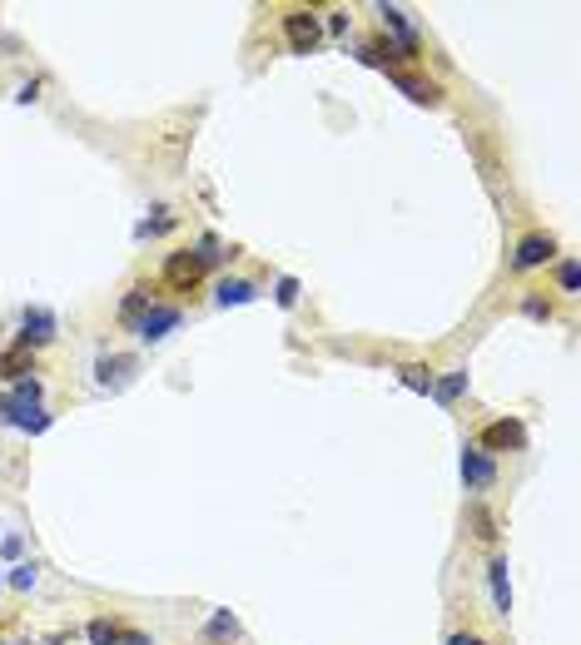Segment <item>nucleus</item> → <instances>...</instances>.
Returning a JSON list of instances; mask_svg holds the SVG:
<instances>
[{
	"instance_id": "f3484780",
	"label": "nucleus",
	"mask_w": 581,
	"mask_h": 645,
	"mask_svg": "<svg viewBox=\"0 0 581 645\" xmlns=\"http://www.w3.org/2000/svg\"><path fill=\"white\" fill-rule=\"evenodd\" d=\"M557 283H562L567 293H577V288H581V268L572 263V258H567V263H557Z\"/></svg>"
},
{
	"instance_id": "f03ea898",
	"label": "nucleus",
	"mask_w": 581,
	"mask_h": 645,
	"mask_svg": "<svg viewBox=\"0 0 581 645\" xmlns=\"http://www.w3.org/2000/svg\"><path fill=\"white\" fill-rule=\"evenodd\" d=\"M135 328H140V338H145V343H159V338H169V333L179 328V308L149 303V313H140V318H135Z\"/></svg>"
},
{
	"instance_id": "6ab92c4d",
	"label": "nucleus",
	"mask_w": 581,
	"mask_h": 645,
	"mask_svg": "<svg viewBox=\"0 0 581 645\" xmlns=\"http://www.w3.org/2000/svg\"><path fill=\"white\" fill-rule=\"evenodd\" d=\"M274 298H279V308H293L298 303V278H279V293Z\"/></svg>"
},
{
	"instance_id": "6e6552de",
	"label": "nucleus",
	"mask_w": 581,
	"mask_h": 645,
	"mask_svg": "<svg viewBox=\"0 0 581 645\" xmlns=\"http://www.w3.org/2000/svg\"><path fill=\"white\" fill-rule=\"evenodd\" d=\"M487 586H492L497 616H512V581H507V561H492V566H487Z\"/></svg>"
},
{
	"instance_id": "5701e85b",
	"label": "nucleus",
	"mask_w": 581,
	"mask_h": 645,
	"mask_svg": "<svg viewBox=\"0 0 581 645\" xmlns=\"http://www.w3.org/2000/svg\"><path fill=\"white\" fill-rule=\"evenodd\" d=\"M115 645H149V636H145V631H125Z\"/></svg>"
},
{
	"instance_id": "0eeeda50",
	"label": "nucleus",
	"mask_w": 581,
	"mask_h": 645,
	"mask_svg": "<svg viewBox=\"0 0 581 645\" xmlns=\"http://www.w3.org/2000/svg\"><path fill=\"white\" fill-rule=\"evenodd\" d=\"M378 15H383V25L403 40V50L413 55V50H418V30L408 25V10H398V5H378Z\"/></svg>"
},
{
	"instance_id": "aec40b11",
	"label": "nucleus",
	"mask_w": 581,
	"mask_h": 645,
	"mask_svg": "<svg viewBox=\"0 0 581 645\" xmlns=\"http://www.w3.org/2000/svg\"><path fill=\"white\" fill-rule=\"evenodd\" d=\"M90 641L95 645H115L120 641V631H115V626H105V621H95V626H90Z\"/></svg>"
},
{
	"instance_id": "7ed1b4c3",
	"label": "nucleus",
	"mask_w": 581,
	"mask_h": 645,
	"mask_svg": "<svg viewBox=\"0 0 581 645\" xmlns=\"http://www.w3.org/2000/svg\"><path fill=\"white\" fill-rule=\"evenodd\" d=\"M55 338V313L50 308H25V318H20V343L25 348H45Z\"/></svg>"
},
{
	"instance_id": "a211bd4d",
	"label": "nucleus",
	"mask_w": 581,
	"mask_h": 645,
	"mask_svg": "<svg viewBox=\"0 0 581 645\" xmlns=\"http://www.w3.org/2000/svg\"><path fill=\"white\" fill-rule=\"evenodd\" d=\"M140 313H149V293L145 288H135V293L125 298V318H140Z\"/></svg>"
},
{
	"instance_id": "412c9836",
	"label": "nucleus",
	"mask_w": 581,
	"mask_h": 645,
	"mask_svg": "<svg viewBox=\"0 0 581 645\" xmlns=\"http://www.w3.org/2000/svg\"><path fill=\"white\" fill-rule=\"evenodd\" d=\"M403 383L413 392H433V378H423V368H403Z\"/></svg>"
},
{
	"instance_id": "f8f14e48",
	"label": "nucleus",
	"mask_w": 581,
	"mask_h": 645,
	"mask_svg": "<svg viewBox=\"0 0 581 645\" xmlns=\"http://www.w3.org/2000/svg\"><path fill=\"white\" fill-rule=\"evenodd\" d=\"M393 85H398L408 100H418V105H437V85L418 80V75H393Z\"/></svg>"
},
{
	"instance_id": "dca6fc26",
	"label": "nucleus",
	"mask_w": 581,
	"mask_h": 645,
	"mask_svg": "<svg viewBox=\"0 0 581 645\" xmlns=\"http://www.w3.org/2000/svg\"><path fill=\"white\" fill-rule=\"evenodd\" d=\"M35 581H40V571H35V566H30V561H20V566H15V571H10V586H15V591H30V586H35Z\"/></svg>"
},
{
	"instance_id": "9b49d317",
	"label": "nucleus",
	"mask_w": 581,
	"mask_h": 645,
	"mask_svg": "<svg viewBox=\"0 0 581 645\" xmlns=\"http://www.w3.org/2000/svg\"><path fill=\"white\" fill-rule=\"evenodd\" d=\"M199 273H204V254H174L164 263V278L169 283H194Z\"/></svg>"
},
{
	"instance_id": "9d476101",
	"label": "nucleus",
	"mask_w": 581,
	"mask_h": 645,
	"mask_svg": "<svg viewBox=\"0 0 581 645\" xmlns=\"http://www.w3.org/2000/svg\"><path fill=\"white\" fill-rule=\"evenodd\" d=\"M482 442H487V447H527V427H522V422H492V427L482 432Z\"/></svg>"
},
{
	"instance_id": "1a4fd4ad",
	"label": "nucleus",
	"mask_w": 581,
	"mask_h": 645,
	"mask_svg": "<svg viewBox=\"0 0 581 645\" xmlns=\"http://www.w3.org/2000/svg\"><path fill=\"white\" fill-rule=\"evenodd\" d=\"M130 373H135V358H125V353H115V358H100V368H95L100 387H125V383H130Z\"/></svg>"
},
{
	"instance_id": "4be33fe9",
	"label": "nucleus",
	"mask_w": 581,
	"mask_h": 645,
	"mask_svg": "<svg viewBox=\"0 0 581 645\" xmlns=\"http://www.w3.org/2000/svg\"><path fill=\"white\" fill-rule=\"evenodd\" d=\"M527 313H532V318H552V303H542V298H527Z\"/></svg>"
},
{
	"instance_id": "393cba45",
	"label": "nucleus",
	"mask_w": 581,
	"mask_h": 645,
	"mask_svg": "<svg viewBox=\"0 0 581 645\" xmlns=\"http://www.w3.org/2000/svg\"><path fill=\"white\" fill-rule=\"evenodd\" d=\"M447 645H487L482 636H447Z\"/></svg>"
},
{
	"instance_id": "ddd939ff",
	"label": "nucleus",
	"mask_w": 581,
	"mask_h": 645,
	"mask_svg": "<svg viewBox=\"0 0 581 645\" xmlns=\"http://www.w3.org/2000/svg\"><path fill=\"white\" fill-rule=\"evenodd\" d=\"M204 641H239V621L229 611H214V621L204 626Z\"/></svg>"
},
{
	"instance_id": "423d86ee",
	"label": "nucleus",
	"mask_w": 581,
	"mask_h": 645,
	"mask_svg": "<svg viewBox=\"0 0 581 645\" xmlns=\"http://www.w3.org/2000/svg\"><path fill=\"white\" fill-rule=\"evenodd\" d=\"M259 298V288L249 283V278H224L219 288H214V303L219 308H244V303H254Z\"/></svg>"
},
{
	"instance_id": "f257e3e1",
	"label": "nucleus",
	"mask_w": 581,
	"mask_h": 645,
	"mask_svg": "<svg viewBox=\"0 0 581 645\" xmlns=\"http://www.w3.org/2000/svg\"><path fill=\"white\" fill-rule=\"evenodd\" d=\"M552 258H557V239L537 229V234L517 239V249H512V268H522V273H527V268H542V263H552Z\"/></svg>"
},
{
	"instance_id": "20e7f679",
	"label": "nucleus",
	"mask_w": 581,
	"mask_h": 645,
	"mask_svg": "<svg viewBox=\"0 0 581 645\" xmlns=\"http://www.w3.org/2000/svg\"><path fill=\"white\" fill-rule=\"evenodd\" d=\"M457 472H462V482L467 487H492L497 482V467H492V457H482L477 447H462V457H457Z\"/></svg>"
},
{
	"instance_id": "b1692460",
	"label": "nucleus",
	"mask_w": 581,
	"mask_h": 645,
	"mask_svg": "<svg viewBox=\"0 0 581 645\" xmlns=\"http://www.w3.org/2000/svg\"><path fill=\"white\" fill-rule=\"evenodd\" d=\"M20 546H25V541H20V536H15V531H10V536H5V546H0V551H5V556H20Z\"/></svg>"
},
{
	"instance_id": "39448f33",
	"label": "nucleus",
	"mask_w": 581,
	"mask_h": 645,
	"mask_svg": "<svg viewBox=\"0 0 581 645\" xmlns=\"http://www.w3.org/2000/svg\"><path fill=\"white\" fill-rule=\"evenodd\" d=\"M284 30H289V45L298 50V55H308V50L318 45V20H313L308 10H293V15H284Z\"/></svg>"
},
{
	"instance_id": "4468645a",
	"label": "nucleus",
	"mask_w": 581,
	"mask_h": 645,
	"mask_svg": "<svg viewBox=\"0 0 581 645\" xmlns=\"http://www.w3.org/2000/svg\"><path fill=\"white\" fill-rule=\"evenodd\" d=\"M462 392H467V373H447V378H437L433 383V397L442 402V407H447V402H457Z\"/></svg>"
},
{
	"instance_id": "2eb2a0df",
	"label": "nucleus",
	"mask_w": 581,
	"mask_h": 645,
	"mask_svg": "<svg viewBox=\"0 0 581 645\" xmlns=\"http://www.w3.org/2000/svg\"><path fill=\"white\" fill-rule=\"evenodd\" d=\"M25 373H30V348L0 353V378H25Z\"/></svg>"
}]
</instances>
